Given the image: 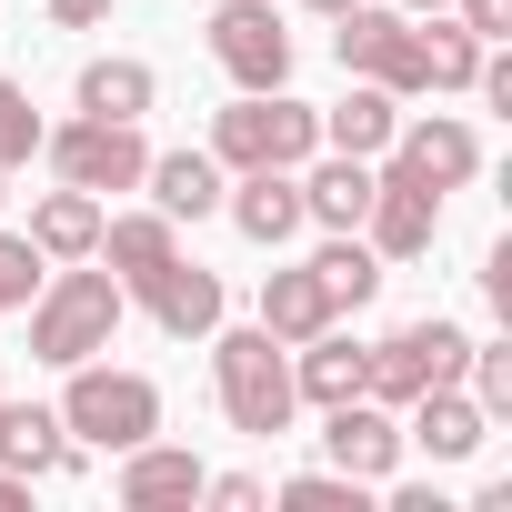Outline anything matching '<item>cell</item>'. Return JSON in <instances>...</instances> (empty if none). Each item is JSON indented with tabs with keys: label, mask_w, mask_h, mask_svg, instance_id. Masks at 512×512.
<instances>
[{
	"label": "cell",
	"mask_w": 512,
	"mask_h": 512,
	"mask_svg": "<svg viewBox=\"0 0 512 512\" xmlns=\"http://www.w3.org/2000/svg\"><path fill=\"white\" fill-rule=\"evenodd\" d=\"M121 322H131V292H121L111 272H91V262H51V282L31 292V362L71 372V362L111 352Z\"/></svg>",
	"instance_id": "cell-1"
},
{
	"label": "cell",
	"mask_w": 512,
	"mask_h": 512,
	"mask_svg": "<svg viewBox=\"0 0 512 512\" xmlns=\"http://www.w3.org/2000/svg\"><path fill=\"white\" fill-rule=\"evenodd\" d=\"M211 392H221V422L241 432V442H272V432H292V412H302V392H292V352L251 322V332H211Z\"/></svg>",
	"instance_id": "cell-2"
},
{
	"label": "cell",
	"mask_w": 512,
	"mask_h": 512,
	"mask_svg": "<svg viewBox=\"0 0 512 512\" xmlns=\"http://www.w3.org/2000/svg\"><path fill=\"white\" fill-rule=\"evenodd\" d=\"M61 432L81 442V452H131V442H151L161 432V382L151 372H121V362H71V382H61Z\"/></svg>",
	"instance_id": "cell-3"
},
{
	"label": "cell",
	"mask_w": 512,
	"mask_h": 512,
	"mask_svg": "<svg viewBox=\"0 0 512 512\" xmlns=\"http://www.w3.org/2000/svg\"><path fill=\"white\" fill-rule=\"evenodd\" d=\"M322 151V111L292 91H231L211 111V161L221 171H302Z\"/></svg>",
	"instance_id": "cell-4"
},
{
	"label": "cell",
	"mask_w": 512,
	"mask_h": 512,
	"mask_svg": "<svg viewBox=\"0 0 512 512\" xmlns=\"http://www.w3.org/2000/svg\"><path fill=\"white\" fill-rule=\"evenodd\" d=\"M462 362H472V332H462V322H442V312H422V322H402V332H382V342H372L362 392H372L382 412H402L412 392L462 382Z\"/></svg>",
	"instance_id": "cell-5"
},
{
	"label": "cell",
	"mask_w": 512,
	"mask_h": 512,
	"mask_svg": "<svg viewBox=\"0 0 512 512\" xmlns=\"http://www.w3.org/2000/svg\"><path fill=\"white\" fill-rule=\"evenodd\" d=\"M332 61L392 101H432V71H422V31L412 11H372V0H352V11L332 21Z\"/></svg>",
	"instance_id": "cell-6"
},
{
	"label": "cell",
	"mask_w": 512,
	"mask_h": 512,
	"mask_svg": "<svg viewBox=\"0 0 512 512\" xmlns=\"http://www.w3.org/2000/svg\"><path fill=\"white\" fill-rule=\"evenodd\" d=\"M41 161H51V181H71V191H91V201H111V191H141V171H151V141H141V121H61V131H41Z\"/></svg>",
	"instance_id": "cell-7"
},
{
	"label": "cell",
	"mask_w": 512,
	"mask_h": 512,
	"mask_svg": "<svg viewBox=\"0 0 512 512\" xmlns=\"http://www.w3.org/2000/svg\"><path fill=\"white\" fill-rule=\"evenodd\" d=\"M211 61L231 91H292V31H282V0H221L201 21Z\"/></svg>",
	"instance_id": "cell-8"
},
{
	"label": "cell",
	"mask_w": 512,
	"mask_h": 512,
	"mask_svg": "<svg viewBox=\"0 0 512 512\" xmlns=\"http://www.w3.org/2000/svg\"><path fill=\"white\" fill-rule=\"evenodd\" d=\"M362 241L382 251V262H422V251L442 241V191H432V181H412L402 161H382V171H372V211H362Z\"/></svg>",
	"instance_id": "cell-9"
},
{
	"label": "cell",
	"mask_w": 512,
	"mask_h": 512,
	"mask_svg": "<svg viewBox=\"0 0 512 512\" xmlns=\"http://www.w3.org/2000/svg\"><path fill=\"white\" fill-rule=\"evenodd\" d=\"M382 161H402L412 181H432V191H462L472 171H482V131L462 121V111H422V121H392V151Z\"/></svg>",
	"instance_id": "cell-10"
},
{
	"label": "cell",
	"mask_w": 512,
	"mask_h": 512,
	"mask_svg": "<svg viewBox=\"0 0 512 512\" xmlns=\"http://www.w3.org/2000/svg\"><path fill=\"white\" fill-rule=\"evenodd\" d=\"M322 462L352 472V482H392V472H402V422H392L372 392H352V402L322 412Z\"/></svg>",
	"instance_id": "cell-11"
},
{
	"label": "cell",
	"mask_w": 512,
	"mask_h": 512,
	"mask_svg": "<svg viewBox=\"0 0 512 512\" xmlns=\"http://www.w3.org/2000/svg\"><path fill=\"white\" fill-rule=\"evenodd\" d=\"M131 302H141V312H151L171 342H211V332H221V272H201L191 251H171V262H161V272H151Z\"/></svg>",
	"instance_id": "cell-12"
},
{
	"label": "cell",
	"mask_w": 512,
	"mask_h": 512,
	"mask_svg": "<svg viewBox=\"0 0 512 512\" xmlns=\"http://www.w3.org/2000/svg\"><path fill=\"white\" fill-rule=\"evenodd\" d=\"M201 482H211V472H201V452H181V442H161V432H151V442H131V452H121V472H111V492H121L131 512L201 502Z\"/></svg>",
	"instance_id": "cell-13"
},
{
	"label": "cell",
	"mask_w": 512,
	"mask_h": 512,
	"mask_svg": "<svg viewBox=\"0 0 512 512\" xmlns=\"http://www.w3.org/2000/svg\"><path fill=\"white\" fill-rule=\"evenodd\" d=\"M221 211H231L241 241L282 251V241L302 231V171H231V181H221Z\"/></svg>",
	"instance_id": "cell-14"
},
{
	"label": "cell",
	"mask_w": 512,
	"mask_h": 512,
	"mask_svg": "<svg viewBox=\"0 0 512 512\" xmlns=\"http://www.w3.org/2000/svg\"><path fill=\"white\" fill-rule=\"evenodd\" d=\"M402 412H412V422H402V442H422L432 462H472V452L492 442V412H482L462 382H442V392H412Z\"/></svg>",
	"instance_id": "cell-15"
},
{
	"label": "cell",
	"mask_w": 512,
	"mask_h": 512,
	"mask_svg": "<svg viewBox=\"0 0 512 512\" xmlns=\"http://www.w3.org/2000/svg\"><path fill=\"white\" fill-rule=\"evenodd\" d=\"M362 362H372V342H352L342 322H322L312 342H292V392H302L312 412H332V402L362 392Z\"/></svg>",
	"instance_id": "cell-16"
},
{
	"label": "cell",
	"mask_w": 512,
	"mask_h": 512,
	"mask_svg": "<svg viewBox=\"0 0 512 512\" xmlns=\"http://www.w3.org/2000/svg\"><path fill=\"white\" fill-rule=\"evenodd\" d=\"M171 251H181V221H171V211H121V221L101 211V251H91V262H111V282L141 292V282L171 262Z\"/></svg>",
	"instance_id": "cell-17"
},
{
	"label": "cell",
	"mask_w": 512,
	"mask_h": 512,
	"mask_svg": "<svg viewBox=\"0 0 512 512\" xmlns=\"http://www.w3.org/2000/svg\"><path fill=\"white\" fill-rule=\"evenodd\" d=\"M362 211H372V161H352V151H312V161H302V221H322V231H362Z\"/></svg>",
	"instance_id": "cell-18"
},
{
	"label": "cell",
	"mask_w": 512,
	"mask_h": 512,
	"mask_svg": "<svg viewBox=\"0 0 512 512\" xmlns=\"http://www.w3.org/2000/svg\"><path fill=\"white\" fill-rule=\"evenodd\" d=\"M0 462L31 472V482H61V472L81 462V442H71L61 412H41V402H0Z\"/></svg>",
	"instance_id": "cell-19"
},
{
	"label": "cell",
	"mask_w": 512,
	"mask_h": 512,
	"mask_svg": "<svg viewBox=\"0 0 512 512\" xmlns=\"http://www.w3.org/2000/svg\"><path fill=\"white\" fill-rule=\"evenodd\" d=\"M71 101H81L91 121H141V111L161 101V71H151V61H131V51H101V61H81Z\"/></svg>",
	"instance_id": "cell-20"
},
{
	"label": "cell",
	"mask_w": 512,
	"mask_h": 512,
	"mask_svg": "<svg viewBox=\"0 0 512 512\" xmlns=\"http://www.w3.org/2000/svg\"><path fill=\"white\" fill-rule=\"evenodd\" d=\"M221 161L211 151H151V171H141V191H151V211H171V221H201V211H221Z\"/></svg>",
	"instance_id": "cell-21"
},
{
	"label": "cell",
	"mask_w": 512,
	"mask_h": 512,
	"mask_svg": "<svg viewBox=\"0 0 512 512\" xmlns=\"http://www.w3.org/2000/svg\"><path fill=\"white\" fill-rule=\"evenodd\" d=\"M31 251H41V262H91V251H101V201L91 191H41L31 201Z\"/></svg>",
	"instance_id": "cell-22"
},
{
	"label": "cell",
	"mask_w": 512,
	"mask_h": 512,
	"mask_svg": "<svg viewBox=\"0 0 512 512\" xmlns=\"http://www.w3.org/2000/svg\"><path fill=\"white\" fill-rule=\"evenodd\" d=\"M392 121H402V101H392V91H372V81H352V91L322 111V151L382 161V151H392Z\"/></svg>",
	"instance_id": "cell-23"
},
{
	"label": "cell",
	"mask_w": 512,
	"mask_h": 512,
	"mask_svg": "<svg viewBox=\"0 0 512 512\" xmlns=\"http://www.w3.org/2000/svg\"><path fill=\"white\" fill-rule=\"evenodd\" d=\"M322 322H342V312H332V292H322V272H312V262L262 282V332H272L282 352H292V342H312Z\"/></svg>",
	"instance_id": "cell-24"
},
{
	"label": "cell",
	"mask_w": 512,
	"mask_h": 512,
	"mask_svg": "<svg viewBox=\"0 0 512 512\" xmlns=\"http://www.w3.org/2000/svg\"><path fill=\"white\" fill-rule=\"evenodd\" d=\"M312 272H322V292H332V312H362V302L382 292V272H392V262H382V251H372L362 231H332V241L312 251Z\"/></svg>",
	"instance_id": "cell-25"
},
{
	"label": "cell",
	"mask_w": 512,
	"mask_h": 512,
	"mask_svg": "<svg viewBox=\"0 0 512 512\" xmlns=\"http://www.w3.org/2000/svg\"><path fill=\"white\" fill-rule=\"evenodd\" d=\"M412 31H422V71H432V91H472V71H482V51H492V41H472L452 11H422Z\"/></svg>",
	"instance_id": "cell-26"
},
{
	"label": "cell",
	"mask_w": 512,
	"mask_h": 512,
	"mask_svg": "<svg viewBox=\"0 0 512 512\" xmlns=\"http://www.w3.org/2000/svg\"><path fill=\"white\" fill-rule=\"evenodd\" d=\"M462 392H472L492 422H512V342H472V362H462Z\"/></svg>",
	"instance_id": "cell-27"
},
{
	"label": "cell",
	"mask_w": 512,
	"mask_h": 512,
	"mask_svg": "<svg viewBox=\"0 0 512 512\" xmlns=\"http://www.w3.org/2000/svg\"><path fill=\"white\" fill-rule=\"evenodd\" d=\"M41 131H51V121L31 111V91H21L11 71H0V171H21V161L41 151Z\"/></svg>",
	"instance_id": "cell-28"
},
{
	"label": "cell",
	"mask_w": 512,
	"mask_h": 512,
	"mask_svg": "<svg viewBox=\"0 0 512 512\" xmlns=\"http://www.w3.org/2000/svg\"><path fill=\"white\" fill-rule=\"evenodd\" d=\"M41 282H51V262L31 251V231H0V312H31Z\"/></svg>",
	"instance_id": "cell-29"
},
{
	"label": "cell",
	"mask_w": 512,
	"mask_h": 512,
	"mask_svg": "<svg viewBox=\"0 0 512 512\" xmlns=\"http://www.w3.org/2000/svg\"><path fill=\"white\" fill-rule=\"evenodd\" d=\"M362 492H372V482H352V472H332V462L282 482V502H292V512H362Z\"/></svg>",
	"instance_id": "cell-30"
},
{
	"label": "cell",
	"mask_w": 512,
	"mask_h": 512,
	"mask_svg": "<svg viewBox=\"0 0 512 512\" xmlns=\"http://www.w3.org/2000/svg\"><path fill=\"white\" fill-rule=\"evenodd\" d=\"M201 502H221V512H262V502H272V482H262V472H211V482H201Z\"/></svg>",
	"instance_id": "cell-31"
},
{
	"label": "cell",
	"mask_w": 512,
	"mask_h": 512,
	"mask_svg": "<svg viewBox=\"0 0 512 512\" xmlns=\"http://www.w3.org/2000/svg\"><path fill=\"white\" fill-rule=\"evenodd\" d=\"M452 21L472 41H512V0H452Z\"/></svg>",
	"instance_id": "cell-32"
},
{
	"label": "cell",
	"mask_w": 512,
	"mask_h": 512,
	"mask_svg": "<svg viewBox=\"0 0 512 512\" xmlns=\"http://www.w3.org/2000/svg\"><path fill=\"white\" fill-rule=\"evenodd\" d=\"M111 11H121V0H51V21H61V31H101Z\"/></svg>",
	"instance_id": "cell-33"
},
{
	"label": "cell",
	"mask_w": 512,
	"mask_h": 512,
	"mask_svg": "<svg viewBox=\"0 0 512 512\" xmlns=\"http://www.w3.org/2000/svg\"><path fill=\"white\" fill-rule=\"evenodd\" d=\"M31 502V472H11V462H0V512H21Z\"/></svg>",
	"instance_id": "cell-34"
},
{
	"label": "cell",
	"mask_w": 512,
	"mask_h": 512,
	"mask_svg": "<svg viewBox=\"0 0 512 512\" xmlns=\"http://www.w3.org/2000/svg\"><path fill=\"white\" fill-rule=\"evenodd\" d=\"M302 11H322V21H342V11H352V0H302Z\"/></svg>",
	"instance_id": "cell-35"
},
{
	"label": "cell",
	"mask_w": 512,
	"mask_h": 512,
	"mask_svg": "<svg viewBox=\"0 0 512 512\" xmlns=\"http://www.w3.org/2000/svg\"><path fill=\"white\" fill-rule=\"evenodd\" d=\"M402 11H412V21H422V11H452V0H402Z\"/></svg>",
	"instance_id": "cell-36"
},
{
	"label": "cell",
	"mask_w": 512,
	"mask_h": 512,
	"mask_svg": "<svg viewBox=\"0 0 512 512\" xmlns=\"http://www.w3.org/2000/svg\"><path fill=\"white\" fill-rule=\"evenodd\" d=\"M0 211H11V171H0Z\"/></svg>",
	"instance_id": "cell-37"
}]
</instances>
